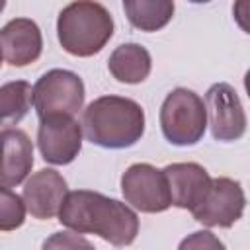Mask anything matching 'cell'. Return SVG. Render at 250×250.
Wrapping results in <instances>:
<instances>
[{
  "label": "cell",
  "mask_w": 250,
  "mask_h": 250,
  "mask_svg": "<svg viewBox=\"0 0 250 250\" xmlns=\"http://www.w3.org/2000/svg\"><path fill=\"white\" fill-rule=\"evenodd\" d=\"M84 105V82L82 78L64 68L47 70L33 86V107L39 115H68L74 117Z\"/></svg>",
  "instance_id": "5"
},
{
  "label": "cell",
  "mask_w": 250,
  "mask_h": 250,
  "mask_svg": "<svg viewBox=\"0 0 250 250\" xmlns=\"http://www.w3.org/2000/svg\"><path fill=\"white\" fill-rule=\"evenodd\" d=\"M33 104V88L25 80H12L0 86V125H18Z\"/></svg>",
  "instance_id": "16"
},
{
  "label": "cell",
  "mask_w": 250,
  "mask_h": 250,
  "mask_svg": "<svg viewBox=\"0 0 250 250\" xmlns=\"http://www.w3.org/2000/svg\"><path fill=\"white\" fill-rule=\"evenodd\" d=\"M4 8H6V2H4V0H0V12H2Z\"/></svg>",
  "instance_id": "20"
},
{
  "label": "cell",
  "mask_w": 250,
  "mask_h": 250,
  "mask_svg": "<svg viewBox=\"0 0 250 250\" xmlns=\"http://www.w3.org/2000/svg\"><path fill=\"white\" fill-rule=\"evenodd\" d=\"M33 168V143L21 129L0 131V188L20 186Z\"/></svg>",
  "instance_id": "12"
},
{
  "label": "cell",
  "mask_w": 250,
  "mask_h": 250,
  "mask_svg": "<svg viewBox=\"0 0 250 250\" xmlns=\"http://www.w3.org/2000/svg\"><path fill=\"white\" fill-rule=\"evenodd\" d=\"M246 195L242 186L232 178H211L201 201L191 209L197 223L205 227L229 229L244 213Z\"/></svg>",
  "instance_id": "6"
},
{
  "label": "cell",
  "mask_w": 250,
  "mask_h": 250,
  "mask_svg": "<svg viewBox=\"0 0 250 250\" xmlns=\"http://www.w3.org/2000/svg\"><path fill=\"white\" fill-rule=\"evenodd\" d=\"M25 203L21 195L8 188H0V230H16L25 223Z\"/></svg>",
  "instance_id": "17"
},
{
  "label": "cell",
  "mask_w": 250,
  "mask_h": 250,
  "mask_svg": "<svg viewBox=\"0 0 250 250\" xmlns=\"http://www.w3.org/2000/svg\"><path fill=\"white\" fill-rule=\"evenodd\" d=\"M107 68L117 82L139 84L146 80L152 68L150 53L139 43H123L113 49L107 61Z\"/></svg>",
  "instance_id": "14"
},
{
  "label": "cell",
  "mask_w": 250,
  "mask_h": 250,
  "mask_svg": "<svg viewBox=\"0 0 250 250\" xmlns=\"http://www.w3.org/2000/svg\"><path fill=\"white\" fill-rule=\"evenodd\" d=\"M205 113L207 125L215 141L230 143L238 141L246 133V111L236 90L227 82L213 84L205 94Z\"/></svg>",
  "instance_id": "8"
},
{
  "label": "cell",
  "mask_w": 250,
  "mask_h": 250,
  "mask_svg": "<svg viewBox=\"0 0 250 250\" xmlns=\"http://www.w3.org/2000/svg\"><path fill=\"white\" fill-rule=\"evenodd\" d=\"M57 37L68 55L92 57L113 37V18L100 2H72L57 18Z\"/></svg>",
  "instance_id": "3"
},
{
  "label": "cell",
  "mask_w": 250,
  "mask_h": 250,
  "mask_svg": "<svg viewBox=\"0 0 250 250\" xmlns=\"http://www.w3.org/2000/svg\"><path fill=\"white\" fill-rule=\"evenodd\" d=\"M41 250H96V248L82 234L72 230H62V232H53L43 242Z\"/></svg>",
  "instance_id": "18"
},
{
  "label": "cell",
  "mask_w": 250,
  "mask_h": 250,
  "mask_svg": "<svg viewBox=\"0 0 250 250\" xmlns=\"http://www.w3.org/2000/svg\"><path fill=\"white\" fill-rule=\"evenodd\" d=\"M123 10L129 23L141 31H158L174 16L170 0H123Z\"/></svg>",
  "instance_id": "15"
},
{
  "label": "cell",
  "mask_w": 250,
  "mask_h": 250,
  "mask_svg": "<svg viewBox=\"0 0 250 250\" xmlns=\"http://www.w3.org/2000/svg\"><path fill=\"white\" fill-rule=\"evenodd\" d=\"M86 139L104 148H127L145 133V109L131 98H96L82 115Z\"/></svg>",
  "instance_id": "2"
},
{
  "label": "cell",
  "mask_w": 250,
  "mask_h": 250,
  "mask_svg": "<svg viewBox=\"0 0 250 250\" xmlns=\"http://www.w3.org/2000/svg\"><path fill=\"white\" fill-rule=\"evenodd\" d=\"M160 127L168 143L191 146L199 143L207 129L203 100L188 88H174L160 105Z\"/></svg>",
  "instance_id": "4"
},
{
  "label": "cell",
  "mask_w": 250,
  "mask_h": 250,
  "mask_svg": "<svg viewBox=\"0 0 250 250\" xmlns=\"http://www.w3.org/2000/svg\"><path fill=\"white\" fill-rule=\"evenodd\" d=\"M178 250H227V248L223 240L211 230H195L180 242Z\"/></svg>",
  "instance_id": "19"
},
{
  "label": "cell",
  "mask_w": 250,
  "mask_h": 250,
  "mask_svg": "<svg viewBox=\"0 0 250 250\" xmlns=\"http://www.w3.org/2000/svg\"><path fill=\"white\" fill-rule=\"evenodd\" d=\"M121 191L129 207L141 213H162L172 205L162 170L146 162L131 164L123 172Z\"/></svg>",
  "instance_id": "7"
},
{
  "label": "cell",
  "mask_w": 250,
  "mask_h": 250,
  "mask_svg": "<svg viewBox=\"0 0 250 250\" xmlns=\"http://www.w3.org/2000/svg\"><path fill=\"white\" fill-rule=\"evenodd\" d=\"M2 59H4V57H2V51H0V66H2Z\"/></svg>",
  "instance_id": "21"
},
{
  "label": "cell",
  "mask_w": 250,
  "mask_h": 250,
  "mask_svg": "<svg viewBox=\"0 0 250 250\" xmlns=\"http://www.w3.org/2000/svg\"><path fill=\"white\" fill-rule=\"evenodd\" d=\"M0 51L8 64L27 66L41 57L43 35L29 18H14L0 29Z\"/></svg>",
  "instance_id": "11"
},
{
  "label": "cell",
  "mask_w": 250,
  "mask_h": 250,
  "mask_svg": "<svg viewBox=\"0 0 250 250\" xmlns=\"http://www.w3.org/2000/svg\"><path fill=\"white\" fill-rule=\"evenodd\" d=\"M37 145L45 162L55 166L70 164L82 148V125L68 115L39 119Z\"/></svg>",
  "instance_id": "9"
},
{
  "label": "cell",
  "mask_w": 250,
  "mask_h": 250,
  "mask_svg": "<svg viewBox=\"0 0 250 250\" xmlns=\"http://www.w3.org/2000/svg\"><path fill=\"white\" fill-rule=\"evenodd\" d=\"M162 174L168 184L170 203L188 211L201 201L211 184L209 172L197 162H174L162 168Z\"/></svg>",
  "instance_id": "13"
},
{
  "label": "cell",
  "mask_w": 250,
  "mask_h": 250,
  "mask_svg": "<svg viewBox=\"0 0 250 250\" xmlns=\"http://www.w3.org/2000/svg\"><path fill=\"white\" fill-rule=\"evenodd\" d=\"M59 221L78 234H98L113 246H127L139 234V217L123 201L90 189L68 191Z\"/></svg>",
  "instance_id": "1"
},
{
  "label": "cell",
  "mask_w": 250,
  "mask_h": 250,
  "mask_svg": "<svg viewBox=\"0 0 250 250\" xmlns=\"http://www.w3.org/2000/svg\"><path fill=\"white\" fill-rule=\"evenodd\" d=\"M66 193V180L53 168H41L25 180L21 199L31 217L47 221L59 215V209Z\"/></svg>",
  "instance_id": "10"
}]
</instances>
